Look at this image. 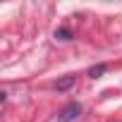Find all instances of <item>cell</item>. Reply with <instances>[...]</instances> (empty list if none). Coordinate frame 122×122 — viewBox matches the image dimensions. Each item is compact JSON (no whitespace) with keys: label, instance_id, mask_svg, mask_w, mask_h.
<instances>
[{"label":"cell","instance_id":"cell-1","mask_svg":"<svg viewBox=\"0 0 122 122\" xmlns=\"http://www.w3.org/2000/svg\"><path fill=\"white\" fill-rule=\"evenodd\" d=\"M79 115H81V103L72 101V103H67L62 110L57 112V122H72V120H77Z\"/></svg>","mask_w":122,"mask_h":122},{"label":"cell","instance_id":"cell-2","mask_svg":"<svg viewBox=\"0 0 122 122\" xmlns=\"http://www.w3.org/2000/svg\"><path fill=\"white\" fill-rule=\"evenodd\" d=\"M74 81H77V79H74L72 74H67V77H62V79H57V81H55V89H57V91H67Z\"/></svg>","mask_w":122,"mask_h":122},{"label":"cell","instance_id":"cell-3","mask_svg":"<svg viewBox=\"0 0 122 122\" xmlns=\"http://www.w3.org/2000/svg\"><path fill=\"white\" fill-rule=\"evenodd\" d=\"M55 38H57V41H70V38H72V31H70V29H57V31H55Z\"/></svg>","mask_w":122,"mask_h":122},{"label":"cell","instance_id":"cell-4","mask_svg":"<svg viewBox=\"0 0 122 122\" xmlns=\"http://www.w3.org/2000/svg\"><path fill=\"white\" fill-rule=\"evenodd\" d=\"M103 72H105V65H98V67H91V70H89V77L96 79V77H101Z\"/></svg>","mask_w":122,"mask_h":122}]
</instances>
